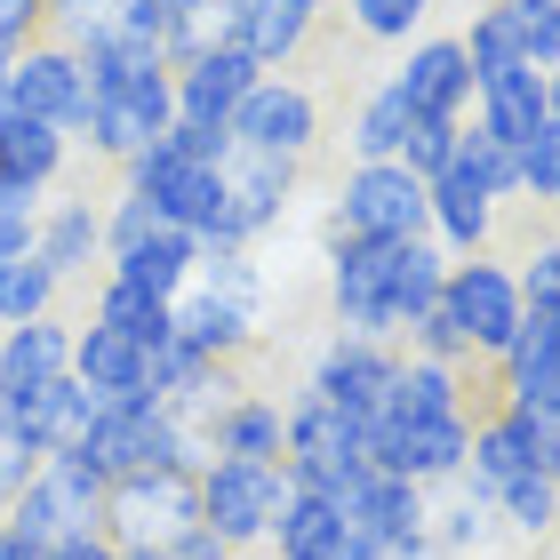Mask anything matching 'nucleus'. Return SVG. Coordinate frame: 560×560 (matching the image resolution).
<instances>
[{"instance_id":"5fc2aeb1","label":"nucleus","mask_w":560,"mask_h":560,"mask_svg":"<svg viewBox=\"0 0 560 560\" xmlns=\"http://www.w3.org/2000/svg\"><path fill=\"white\" fill-rule=\"evenodd\" d=\"M113 560H168V545H113Z\"/></svg>"},{"instance_id":"6ab92c4d","label":"nucleus","mask_w":560,"mask_h":560,"mask_svg":"<svg viewBox=\"0 0 560 560\" xmlns=\"http://www.w3.org/2000/svg\"><path fill=\"white\" fill-rule=\"evenodd\" d=\"M313 24H320V0H241L233 9V48H248L265 72H280L313 40Z\"/></svg>"},{"instance_id":"603ef678","label":"nucleus","mask_w":560,"mask_h":560,"mask_svg":"<svg viewBox=\"0 0 560 560\" xmlns=\"http://www.w3.org/2000/svg\"><path fill=\"white\" fill-rule=\"evenodd\" d=\"M168 560H241V552L224 545L209 521H192V528H176V537H168Z\"/></svg>"},{"instance_id":"a878e982","label":"nucleus","mask_w":560,"mask_h":560,"mask_svg":"<svg viewBox=\"0 0 560 560\" xmlns=\"http://www.w3.org/2000/svg\"><path fill=\"white\" fill-rule=\"evenodd\" d=\"M0 376L24 393L57 385V376H72V320H24V328H0Z\"/></svg>"},{"instance_id":"72a5a7b5","label":"nucleus","mask_w":560,"mask_h":560,"mask_svg":"<svg viewBox=\"0 0 560 560\" xmlns=\"http://www.w3.org/2000/svg\"><path fill=\"white\" fill-rule=\"evenodd\" d=\"M81 65H89V89H96V96H120L129 81H144V72L161 65V48L137 40V33H105V40L81 48Z\"/></svg>"},{"instance_id":"aec40b11","label":"nucleus","mask_w":560,"mask_h":560,"mask_svg":"<svg viewBox=\"0 0 560 560\" xmlns=\"http://www.w3.org/2000/svg\"><path fill=\"white\" fill-rule=\"evenodd\" d=\"M72 376L96 393V400H120V393H137L144 385V345L137 337H120L113 320H81L72 328Z\"/></svg>"},{"instance_id":"f3484780","label":"nucleus","mask_w":560,"mask_h":560,"mask_svg":"<svg viewBox=\"0 0 560 560\" xmlns=\"http://www.w3.org/2000/svg\"><path fill=\"white\" fill-rule=\"evenodd\" d=\"M209 456H233V465H280V456H289V400L241 393L233 409L209 424Z\"/></svg>"},{"instance_id":"bb28decb","label":"nucleus","mask_w":560,"mask_h":560,"mask_svg":"<svg viewBox=\"0 0 560 560\" xmlns=\"http://www.w3.org/2000/svg\"><path fill=\"white\" fill-rule=\"evenodd\" d=\"M152 209H161V224H176V233L209 241L217 224H224V168H192V161H176V176H168L161 192H152Z\"/></svg>"},{"instance_id":"6e6552de","label":"nucleus","mask_w":560,"mask_h":560,"mask_svg":"<svg viewBox=\"0 0 560 560\" xmlns=\"http://www.w3.org/2000/svg\"><path fill=\"white\" fill-rule=\"evenodd\" d=\"M176 129V72L168 65H152L144 72V81H129V89H120V96H96V113H89V152H96V161H120V168H129L137 161V152L144 144H161Z\"/></svg>"},{"instance_id":"9b49d317","label":"nucleus","mask_w":560,"mask_h":560,"mask_svg":"<svg viewBox=\"0 0 560 560\" xmlns=\"http://www.w3.org/2000/svg\"><path fill=\"white\" fill-rule=\"evenodd\" d=\"M400 96L417 105V120H465L472 113V57H465V40L456 33H424L409 40V57H400Z\"/></svg>"},{"instance_id":"473e14b6","label":"nucleus","mask_w":560,"mask_h":560,"mask_svg":"<svg viewBox=\"0 0 560 560\" xmlns=\"http://www.w3.org/2000/svg\"><path fill=\"white\" fill-rule=\"evenodd\" d=\"M65 296V280L48 272L40 257H9L0 265V328H24V320H48Z\"/></svg>"},{"instance_id":"09e8293b","label":"nucleus","mask_w":560,"mask_h":560,"mask_svg":"<svg viewBox=\"0 0 560 560\" xmlns=\"http://www.w3.org/2000/svg\"><path fill=\"white\" fill-rule=\"evenodd\" d=\"M168 144H176V161H192V168H224V161L241 152L233 129H209V120H176Z\"/></svg>"},{"instance_id":"7ed1b4c3","label":"nucleus","mask_w":560,"mask_h":560,"mask_svg":"<svg viewBox=\"0 0 560 560\" xmlns=\"http://www.w3.org/2000/svg\"><path fill=\"white\" fill-rule=\"evenodd\" d=\"M472 456V417H369V465L417 489H456Z\"/></svg>"},{"instance_id":"a19ab883","label":"nucleus","mask_w":560,"mask_h":560,"mask_svg":"<svg viewBox=\"0 0 560 560\" xmlns=\"http://www.w3.org/2000/svg\"><path fill=\"white\" fill-rule=\"evenodd\" d=\"M521 200L560 209V120H545V129L521 144Z\"/></svg>"},{"instance_id":"37998d69","label":"nucleus","mask_w":560,"mask_h":560,"mask_svg":"<svg viewBox=\"0 0 560 560\" xmlns=\"http://www.w3.org/2000/svg\"><path fill=\"white\" fill-rule=\"evenodd\" d=\"M152 224H161V209H152L144 192H129V185H120V192L105 200V265H113V257H129V248L152 233Z\"/></svg>"},{"instance_id":"ea45409f","label":"nucleus","mask_w":560,"mask_h":560,"mask_svg":"<svg viewBox=\"0 0 560 560\" xmlns=\"http://www.w3.org/2000/svg\"><path fill=\"white\" fill-rule=\"evenodd\" d=\"M456 40H465V57H472V81H480V72H497V65H521V40H513V24H504L497 0H489V9H472V24Z\"/></svg>"},{"instance_id":"864d4df0","label":"nucleus","mask_w":560,"mask_h":560,"mask_svg":"<svg viewBox=\"0 0 560 560\" xmlns=\"http://www.w3.org/2000/svg\"><path fill=\"white\" fill-rule=\"evenodd\" d=\"M40 560H113V537H105V528H89V537H65V545H48Z\"/></svg>"},{"instance_id":"c756f323","label":"nucleus","mask_w":560,"mask_h":560,"mask_svg":"<svg viewBox=\"0 0 560 560\" xmlns=\"http://www.w3.org/2000/svg\"><path fill=\"white\" fill-rule=\"evenodd\" d=\"M504 537L497 504L472 497V489H448L441 504H432V545H441V560H465V552H489Z\"/></svg>"},{"instance_id":"49530a36","label":"nucleus","mask_w":560,"mask_h":560,"mask_svg":"<svg viewBox=\"0 0 560 560\" xmlns=\"http://www.w3.org/2000/svg\"><path fill=\"white\" fill-rule=\"evenodd\" d=\"M129 24V0H72V16L48 24V40H65V48H89V40H105Z\"/></svg>"},{"instance_id":"13d9d810","label":"nucleus","mask_w":560,"mask_h":560,"mask_svg":"<svg viewBox=\"0 0 560 560\" xmlns=\"http://www.w3.org/2000/svg\"><path fill=\"white\" fill-rule=\"evenodd\" d=\"M545 96H552V120H560V65L545 72Z\"/></svg>"},{"instance_id":"c85d7f7f","label":"nucleus","mask_w":560,"mask_h":560,"mask_svg":"<svg viewBox=\"0 0 560 560\" xmlns=\"http://www.w3.org/2000/svg\"><path fill=\"white\" fill-rule=\"evenodd\" d=\"M385 417H465V376H456L448 361H417V352H400Z\"/></svg>"},{"instance_id":"a211bd4d","label":"nucleus","mask_w":560,"mask_h":560,"mask_svg":"<svg viewBox=\"0 0 560 560\" xmlns=\"http://www.w3.org/2000/svg\"><path fill=\"white\" fill-rule=\"evenodd\" d=\"M96 417H105V400H96V393L81 385V376H57V385H40V393H33L24 441H33V456L48 465V456H72V448H89Z\"/></svg>"},{"instance_id":"79ce46f5","label":"nucleus","mask_w":560,"mask_h":560,"mask_svg":"<svg viewBox=\"0 0 560 560\" xmlns=\"http://www.w3.org/2000/svg\"><path fill=\"white\" fill-rule=\"evenodd\" d=\"M456 137H465V120H417V129H409V152H400V168L424 176V185H432V176H448V168H456Z\"/></svg>"},{"instance_id":"dca6fc26","label":"nucleus","mask_w":560,"mask_h":560,"mask_svg":"<svg viewBox=\"0 0 560 560\" xmlns=\"http://www.w3.org/2000/svg\"><path fill=\"white\" fill-rule=\"evenodd\" d=\"M272 552H280V560H369L361 537H352V521H345V504L304 497V489L280 504V521H272Z\"/></svg>"},{"instance_id":"20e7f679","label":"nucleus","mask_w":560,"mask_h":560,"mask_svg":"<svg viewBox=\"0 0 560 560\" xmlns=\"http://www.w3.org/2000/svg\"><path fill=\"white\" fill-rule=\"evenodd\" d=\"M441 304H448V320L465 328V345L480 352V361H497V352L521 337V320H528V304H521V272H513V265H497V257H456Z\"/></svg>"},{"instance_id":"ddd939ff","label":"nucleus","mask_w":560,"mask_h":560,"mask_svg":"<svg viewBox=\"0 0 560 560\" xmlns=\"http://www.w3.org/2000/svg\"><path fill=\"white\" fill-rule=\"evenodd\" d=\"M345 521H352V537H361V552H393V545H409L432 528V489H417V480H393V472H369V489L345 504Z\"/></svg>"},{"instance_id":"cd10ccee","label":"nucleus","mask_w":560,"mask_h":560,"mask_svg":"<svg viewBox=\"0 0 560 560\" xmlns=\"http://www.w3.org/2000/svg\"><path fill=\"white\" fill-rule=\"evenodd\" d=\"M409 129H417V105L400 96V81H376L361 96V113H352V161H400Z\"/></svg>"},{"instance_id":"f704fd0d","label":"nucleus","mask_w":560,"mask_h":560,"mask_svg":"<svg viewBox=\"0 0 560 560\" xmlns=\"http://www.w3.org/2000/svg\"><path fill=\"white\" fill-rule=\"evenodd\" d=\"M9 537H24L33 552L81 537V528H72V513H65V497L48 489V472H33V489H24V497H9Z\"/></svg>"},{"instance_id":"412c9836","label":"nucleus","mask_w":560,"mask_h":560,"mask_svg":"<svg viewBox=\"0 0 560 560\" xmlns=\"http://www.w3.org/2000/svg\"><path fill=\"white\" fill-rule=\"evenodd\" d=\"M432 241L448 248V257H489V241H497V200L472 185V176H432Z\"/></svg>"},{"instance_id":"7c9ffc66","label":"nucleus","mask_w":560,"mask_h":560,"mask_svg":"<svg viewBox=\"0 0 560 560\" xmlns=\"http://www.w3.org/2000/svg\"><path fill=\"white\" fill-rule=\"evenodd\" d=\"M96 320H113L120 337H137L144 352H161L168 337H176V313L161 296H144V289H129V280H113L105 272V289H96Z\"/></svg>"},{"instance_id":"9d476101","label":"nucleus","mask_w":560,"mask_h":560,"mask_svg":"<svg viewBox=\"0 0 560 560\" xmlns=\"http://www.w3.org/2000/svg\"><path fill=\"white\" fill-rule=\"evenodd\" d=\"M313 137H320L313 89L280 81V72H265V81L248 89V105L233 113V144H241V152H280V161H304Z\"/></svg>"},{"instance_id":"393cba45","label":"nucleus","mask_w":560,"mask_h":560,"mask_svg":"<svg viewBox=\"0 0 560 560\" xmlns=\"http://www.w3.org/2000/svg\"><path fill=\"white\" fill-rule=\"evenodd\" d=\"M65 152H72L65 129H48V120H33V113H9V120H0V185L48 192L65 176Z\"/></svg>"},{"instance_id":"a18cd8bd","label":"nucleus","mask_w":560,"mask_h":560,"mask_svg":"<svg viewBox=\"0 0 560 560\" xmlns=\"http://www.w3.org/2000/svg\"><path fill=\"white\" fill-rule=\"evenodd\" d=\"M513 272H521V304H528V313L560 320V241H537Z\"/></svg>"},{"instance_id":"b1692460","label":"nucleus","mask_w":560,"mask_h":560,"mask_svg":"<svg viewBox=\"0 0 560 560\" xmlns=\"http://www.w3.org/2000/svg\"><path fill=\"white\" fill-rule=\"evenodd\" d=\"M192 265H200V241H192V233H176V224H152V233L129 248V257H113V280H129V289L176 304V296L192 289Z\"/></svg>"},{"instance_id":"423d86ee","label":"nucleus","mask_w":560,"mask_h":560,"mask_svg":"<svg viewBox=\"0 0 560 560\" xmlns=\"http://www.w3.org/2000/svg\"><path fill=\"white\" fill-rule=\"evenodd\" d=\"M393 376H400V345H376V337H328L313 352V376H304V393L328 400V409H345V417H385V400H393Z\"/></svg>"},{"instance_id":"6e6d98bb","label":"nucleus","mask_w":560,"mask_h":560,"mask_svg":"<svg viewBox=\"0 0 560 560\" xmlns=\"http://www.w3.org/2000/svg\"><path fill=\"white\" fill-rule=\"evenodd\" d=\"M9 89H16V57H0V120H9Z\"/></svg>"},{"instance_id":"2eb2a0df","label":"nucleus","mask_w":560,"mask_h":560,"mask_svg":"<svg viewBox=\"0 0 560 560\" xmlns=\"http://www.w3.org/2000/svg\"><path fill=\"white\" fill-rule=\"evenodd\" d=\"M176 313V337H185L200 361H241L248 345H257V304H233V296H217V289H185L168 304Z\"/></svg>"},{"instance_id":"58836bf2","label":"nucleus","mask_w":560,"mask_h":560,"mask_svg":"<svg viewBox=\"0 0 560 560\" xmlns=\"http://www.w3.org/2000/svg\"><path fill=\"white\" fill-rule=\"evenodd\" d=\"M345 16L361 24L369 40H400L409 48L424 33V16H432V0H345Z\"/></svg>"},{"instance_id":"0eeeda50","label":"nucleus","mask_w":560,"mask_h":560,"mask_svg":"<svg viewBox=\"0 0 560 560\" xmlns=\"http://www.w3.org/2000/svg\"><path fill=\"white\" fill-rule=\"evenodd\" d=\"M296 168L304 161H280V152H233L224 161V224L209 233V248H257L296 200Z\"/></svg>"},{"instance_id":"c03bdc74","label":"nucleus","mask_w":560,"mask_h":560,"mask_svg":"<svg viewBox=\"0 0 560 560\" xmlns=\"http://www.w3.org/2000/svg\"><path fill=\"white\" fill-rule=\"evenodd\" d=\"M409 352H417V361H448V369L472 361V345H465V328L448 320V304H432V313L409 320Z\"/></svg>"},{"instance_id":"1a4fd4ad","label":"nucleus","mask_w":560,"mask_h":560,"mask_svg":"<svg viewBox=\"0 0 560 560\" xmlns=\"http://www.w3.org/2000/svg\"><path fill=\"white\" fill-rule=\"evenodd\" d=\"M192 521H200V480L137 472V480H113V497H105V537L113 545H168Z\"/></svg>"},{"instance_id":"4468645a","label":"nucleus","mask_w":560,"mask_h":560,"mask_svg":"<svg viewBox=\"0 0 560 560\" xmlns=\"http://www.w3.org/2000/svg\"><path fill=\"white\" fill-rule=\"evenodd\" d=\"M472 120L489 129L497 144H528L552 120V96H545V72L537 65H497V72H480V89H472Z\"/></svg>"},{"instance_id":"f257e3e1","label":"nucleus","mask_w":560,"mask_h":560,"mask_svg":"<svg viewBox=\"0 0 560 560\" xmlns=\"http://www.w3.org/2000/svg\"><path fill=\"white\" fill-rule=\"evenodd\" d=\"M328 233L376 241V248L432 241V192H424V176H409L400 161H352L345 185H337V209H328Z\"/></svg>"},{"instance_id":"f03ea898","label":"nucleus","mask_w":560,"mask_h":560,"mask_svg":"<svg viewBox=\"0 0 560 560\" xmlns=\"http://www.w3.org/2000/svg\"><path fill=\"white\" fill-rule=\"evenodd\" d=\"M289 497H296L289 465H233V456H209V465H200V521L233 552L272 545V521H280Z\"/></svg>"},{"instance_id":"2f4dec72","label":"nucleus","mask_w":560,"mask_h":560,"mask_svg":"<svg viewBox=\"0 0 560 560\" xmlns=\"http://www.w3.org/2000/svg\"><path fill=\"white\" fill-rule=\"evenodd\" d=\"M456 176H472V185L489 192L497 209H504V200H521V152L497 144L480 120H465V137H456Z\"/></svg>"},{"instance_id":"e433bc0d","label":"nucleus","mask_w":560,"mask_h":560,"mask_svg":"<svg viewBox=\"0 0 560 560\" xmlns=\"http://www.w3.org/2000/svg\"><path fill=\"white\" fill-rule=\"evenodd\" d=\"M192 289H217V296H233V304H257V313H265V280H257V257H248V248H209V241H200Z\"/></svg>"},{"instance_id":"bf43d9fd","label":"nucleus","mask_w":560,"mask_h":560,"mask_svg":"<svg viewBox=\"0 0 560 560\" xmlns=\"http://www.w3.org/2000/svg\"><path fill=\"white\" fill-rule=\"evenodd\" d=\"M0 537H9V497H0Z\"/></svg>"},{"instance_id":"5701e85b","label":"nucleus","mask_w":560,"mask_h":560,"mask_svg":"<svg viewBox=\"0 0 560 560\" xmlns=\"http://www.w3.org/2000/svg\"><path fill=\"white\" fill-rule=\"evenodd\" d=\"M33 257L57 280H89V265H105V209H96V200H57V209H40V248Z\"/></svg>"},{"instance_id":"4be33fe9","label":"nucleus","mask_w":560,"mask_h":560,"mask_svg":"<svg viewBox=\"0 0 560 560\" xmlns=\"http://www.w3.org/2000/svg\"><path fill=\"white\" fill-rule=\"evenodd\" d=\"M448 265H456V257H448L441 241H400V248H385V313H393L400 337H409L417 313H432V304H441Z\"/></svg>"},{"instance_id":"de8ad7c7","label":"nucleus","mask_w":560,"mask_h":560,"mask_svg":"<svg viewBox=\"0 0 560 560\" xmlns=\"http://www.w3.org/2000/svg\"><path fill=\"white\" fill-rule=\"evenodd\" d=\"M33 248H40V192L0 185V265H9V257H33Z\"/></svg>"},{"instance_id":"f8f14e48","label":"nucleus","mask_w":560,"mask_h":560,"mask_svg":"<svg viewBox=\"0 0 560 560\" xmlns=\"http://www.w3.org/2000/svg\"><path fill=\"white\" fill-rule=\"evenodd\" d=\"M265 81V65L248 48L217 40L192 72H176V120H209V129H233V113L248 105V89Z\"/></svg>"},{"instance_id":"8fccbe9b","label":"nucleus","mask_w":560,"mask_h":560,"mask_svg":"<svg viewBox=\"0 0 560 560\" xmlns=\"http://www.w3.org/2000/svg\"><path fill=\"white\" fill-rule=\"evenodd\" d=\"M33 40H48V0H0V57H24Z\"/></svg>"},{"instance_id":"4d7b16f0","label":"nucleus","mask_w":560,"mask_h":560,"mask_svg":"<svg viewBox=\"0 0 560 560\" xmlns=\"http://www.w3.org/2000/svg\"><path fill=\"white\" fill-rule=\"evenodd\" d=\"M0 560H40V552L24 545V537H0Z\"/></svg>"},{"instance_id":"4c0bfd02","label":"nucleus","mask_w":560,"mask_h":560,"mask_svg":"<svg viewBox=\"0 0 560 560\" xmlns=\"http://www.w3.org/2000/svg\"><path fill=\"white\" fill-rule=\"evenodd\" d=\"M497 417L513 424L521 465H528V472H545V480H560V417H552V409H513V400H504Z\"/></svg>"},{"instance_id":"39448f33","label":"nucleus","mask_w":560,"mask_h":560,"mask_svg":"<svg viewBox=\"0 0 560 560\" xmlns=\"http://www.w3.org/2000/svg\"><path fill=\"white\" fill-rule=\"evenodd\" d=\"M9 113H33L48 129H65L72 144L89 137V113H96V89H89V65L81 48L65 40H33L16 57V89H9Z\"/></svg>"},{"instance_id":"c9c22d12","label":"nucleus","mask_w":560,"mask_h":560,"mask_svg":"<svg viewBox=\"0 0 560 560\" xmlns=\"http://www.w3.org/2000/svg\"><path fill=\"white\" fill-rule=\"evenodd\" d=\"M497 521L513 528V537H560V480H545V472H521L513 489L497 497Z\"/></svg>"},{"instance_id":"3c124183","label":"nucleus","mask_w":560,"mask_h":560,"mask_svg":"<svg viewBox=\"0 0 560 560\" xmlns=\"http://www.w3.org/2000/svg\"><path fill=\"white\" fill-rule=\"evenodd\" d=\"M33 472H40L33 441H16V432H0V497H24V489H33Z\"/></svg>"}]
</instances>
